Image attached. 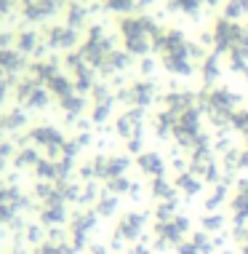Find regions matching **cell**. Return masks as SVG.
<instances>
[{
	"mask_svg": "<svg viewBox=\"0 0 248 254\" xmlns=\"http://www.w3.org/2000/svg\"><path fill=\"white\" fill-rule=\"evenodd\" d=\"M134 254H149L147 249H134Z\"/></svg>",
	"mask_w": 248,
	"mask_h": 254,
	"instance_id": "8992f818",
	"label": "cell"
},
{
	"mask_svg": "<svg viewBox=\"0 0 248 254\" xmlns=\"http://www.w3.org/2000/svg\"><path fill=\"white\" fill-rule=\"evenodd\" d=\"M243 254H248V244H246V246H243Z\"/></svg>",
	"mask_w": 248,
	"mask_h": 254,
	"instance_id": "52a82bcc",
	"label": "cell"
},
{
	"mask_svg": "<svg viewBox=\"0 0 248 254\" xmlns=\"http://www.w3.org/2000/svg\"><path fill=\"white\" fill-rule=\"evenodd\" d=\"M139 166H142L144 171H149V174H160V171H163V163H160V158H157V155H144V158H139Z\"/></svg>",
	"mask_w": 248,
	"mask_h": 254,
	"instance_id": "7a4b0ae2",
	"label": "cell"
},
{
	"mask_svg": "<svg viewBox=\"0 0 248 254\" xmlns=\"http://www.w3.org/2000/svg\"><path fill=\"white\" fill-rule=\"evenodd\" d=\"M13 254H19V252H13Z\"/></svg>",
	"mask_w": 248,
	"mask_h": 254,
	"instance_id": "ba28073f",
	"label": "cell"
},
{
	"mask_svg": "<svg viewBox=\"0 0 248 254\" xmlns=\"http://www.w3.org/2000/svg\"><path fill=\"white\" fill-rule=\"evenodd\" d=\"M91 254H107V249H104V246H94Z\"/></svg>",
	"mask_w": 248,
	"mask_h": 254,
	"instance_id": "5b68a950",
	"label": "cell"
},
{
	"mask_svg": "<svg viewBox=\"0 0 248 254\" xmlns=\"http://www.w3.org/2000/svg\"><path fill=\"white\" fill-rule=\"evenodd\" d=\"M142 225H144V217H139V214H128V217L120 222L118 233H123L126 238H136V236L142 233Z\"/></svg>",
	"mask_w": 248,
	"mask_h": 254,
	"instance_id": "6da1fadb",
	"label": "cell"
},
{
	"mask_svg": "<svg viewBox=\"0 0 248 254\" xmlns=\"http://www.w3.org/2000/svg\"><path fill=\"white\" fill-rule=\"evenodd\" d=\"M56 254H75V252L70 249V246H64V244H61V246H56Z\"/></svg>",
	"mask_w": 248,
	"mask_h": 254,
	"instance_id": "277c9868",
	"label": "cell"
},
{
	"mask_svg": "<svg viewBox=\"0 0 248 254\" xmlns=\"http://www.w3.org/2000/svg\"><path fill=\"white\" fill-rule=\"evenodd\" d=\"M203 225H205L208 230H216L219 225H222V219H219V217H208V219H203Z\"/></svg>",
	"mask_w": 248,
	"mask_h": 254,
	"instance_id": "3957f363",
	"label": "cell"
}]
</instances>
